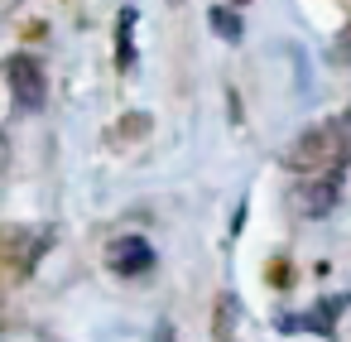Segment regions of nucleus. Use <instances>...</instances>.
I'll use <instances>...</instances> for the list:
<instances>
[{"label":"nucleus","instance_id":"1","mask_svg":"<svg viewBox=\"0 0 351 342\" xmlns=\"http://www.w3.org/2000/svg\"><path fill=\"white\" fill-rule=\"evenodd\" d=\"M284 164L303 179H317V174H337L351 164V126L346 121H317L308 130L293 135V145L284 150Z\"/></svg>","mask_w":351,"mask_h":342},{"label":"nucleus","instance_id":"2","mask_svg":"<svg viewBox=\"0 0 351 342\" xmlns=\"http://www.w3.org/2000/svg\"><path fill=\"white\" fill-rule=\"evenodd\" d=\"M5 78H10V92H15L20 111H44V102H49V82H44V68H39L29 54L5 58Z\"/></svg>","mask_w":351,"mask_h":342},{"label":"nucleus","instance_id":"3","mask_svg":"<svg viewBox=\"0 0 351 342\" xmlns=\"http://www.w3.org/2000/svg\"><path fill=\"white\" fill-rule=\"evenodd\" d=\"M341 174H346V169H337V174H317V179H298V183H293V212L308 217V222L327 217L332 203H337V193H341Z\"/></svg>","mask_w":351,"mask_h":342},{"label":"nucleus","instance_id":"4","mask_svg":"<svg viewBox=\"0 0 351 342\" xmlns=\"http://www.w3.org/2000/svg\"><path fill=\"white\" fill-rule=\"evenodd\" d=\"M106 260H111V270H121V275H145V270H154V246H149L145 236H116V241L106 246Z\"/></svg>","mask_w":351,"mask_h":342},{"label":"nucleus","instance_id":"5","mask_svg":"<svg viewBox=\"0 0 351 342\" xmlns=\"http://www.w3.org/2000/svg\"><path fill=\"white\" fill-rule=\"evenodd\" d=\"M135 20H140V15H135V5H125V10H121V20H116V63H121L125 73L135 68Z\"/></svg>","mask_w":351,"mask_h":342},{"label":"nucleus","instance_id":"6","mask_svg":"<svg viewBox=\"0 0 351 342\" xmlns=\"http://www.w3.org/2000/svg\"><path fill=\"white\" fill-rule=\"evenodd\" d=\"M207 25H212V30H217V39H226V44H241V34H245L241 15H236L231 5H212V10H207Z\"/></svg>","mask_w":351,"mask_h":342},{"label":"nucleus","instance_id":"7","mask_svg":"<svg viewBox=\"0 0 351 342\" xmlns=\"http://www.w3.org/2000/svg\"><path fill=\"white\" fill-rule=\"evenodd\" d=\"M231 313H236V304L221 299V308H217V342H231Z\"/></svg>","mask_w":351,"mask_h":342},{"label":"nucleus","instance_id":"8","mask_svg":"<svg viewBox=\"0 0 351 342\" xmlns=\"http://www.w3.org/2000/svg\"><path fill=\"white\" fill-rule=\"evenodd\" d=\"M346 49H351V30H346V34L337 39V58H346Z\"/></svg>","mask_w":351,"mask_h":342},{"label":"nucleus","instance_id":"9","mask_svg":"<svg viewBox=\"0 0 351 342\" xmlns=\"http://www.w3.org/2000/svg\"><path fill=\"white\" fill-rule=\"evenodd\" d=\"M0 159H5V140H0Z\"/></svg>","mask_w":351,"mask_h":342}]
</instances>
